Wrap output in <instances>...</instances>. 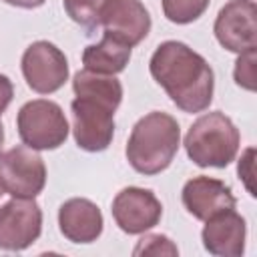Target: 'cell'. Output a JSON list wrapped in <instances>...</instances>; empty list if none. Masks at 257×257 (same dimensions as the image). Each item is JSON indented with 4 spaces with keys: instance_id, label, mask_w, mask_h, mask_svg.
<instances>
[{
    "instance_id": "cell-1",
    "label": "cell",
    "mask_w": 257,
    "mask_h": 257,
    "mask_svg": "<svg viewBox=\"0 0 257 257\" xmlns=\"http://www.w3.org/2000/svg\"><path fill=\"white\" fill-rule=\"evenodd\" d=\"M151 74L185 112H201L213 100L211 66L183 42H163L151 58Z\"/></svg>"
},
{
    "instance_id": "cell-2",
    "label": "cell",
    "mask_w": 257,
    "mask_h": 257,
    "mask_svg": "<svg viewBox=\"0 0 257 257\" xmlns=\"http://www.w3.org/2000/svg\"><path fill=\"white\" fill-rule=\"evenodd\" d=\"M72 100L74 141L80 149L98 153L104 151L114 135V110L122 98V86L108 74L80 70L74 74Z\"/></svg>"
},
{
    "instance_id": "cell-3",
    "label": "cell",
    "mask_w": 257,
    "mask_h": 257,
    "mask_svg": "<svg viewBox=\"0 0 257 257\" xmlns=\"http://www.w3.org/2000/svg\"><path fill=\"white\" fill-rule=\"evenodd\" d=\"M179 122L171 114L155 110L135 124L126 145V159L135 171L157 175L171 165L179 151Z\"/></svg>"
},
{
    "instance_id": "cell-4",
    "label": "cell",
    "mask_w": 257,
    "mask_h": 257,
    "mask_svg": "<svg viewBox=\"0 0 257 257\" xmlns=\"http://www.w3.org/2000/svg\"><path fill=\"white\" fill-rule=\"evenodd\" d=\"M185 149L199 167H227L239 151V131L223 112L199 116L185 137Z\"/></svg>"
},
{
    "instance_id": "cell-5",
    "label": "cell",
    "mask_w": 257,
    "mask_h": 257,
    "mask_svg": "<svg viewBox=\"0 0 257 257\" xmlns=\"http://www.w3.org/2000/svg\"><path fill=\"white\" fill-rule=\"evenodd\" d=\"M18 135L24 145L36 151L58 149L68 137V120L52 100H30L18 112Z\"/></svg>"
},
{
    "instance_id": "cell-6",
    "label": "cell",
    "mask_w": 257,
    "mask_h": 257,
    "mask_svg": "<svg viewBox=\"0 0 257 257\" xmlns=\"http://www.w3.org/2000/svg\"><path fill=\"white\" fill-rule=\"evenodd\" d=\"M46 183V167L36 149L18 145L0 155V185L16 199H34Z\"/></svg>"
},
{
    "instance_id": "cell-7",
    "label": "cell",
    "mask_w": 257,
    "mask_h": 257,
    "mask_svg": "<svg viewBox=\"0 0 257 257\" xmlns=\"http://www.w3.org/2000/svg\"><path fill=\"white\" fill-rule=\"evenodd\" d=\"M22 72L32 90L50 94L66 82L68 62L60 48L46 40H38L26 48L22 56Z\"/></svg>"
},
{
    "instance_id": "cell-8",
    "label": "cell",
    "mask_w": 257,
    "mask_h": 257,
    "mask_svg": "<svg viewBox=\"0 0 257 257\" xmlns=\"http://www.w3.org/2000/svg\"><path fill=\"white\" fill-rule=\"evenodd\" d=\"M42 229V211L34 199H12L0 207V249L20 251L32 245Z\"/></svg>"
},
{
    "instance_id": "cell-9",
    "label": "cell",
    "mask_w": 257,
    "mask_h": 257,
    "mask_svg": "<svg viewBox=\"0 0 257 257\" xmlns=\"http://www.w3.org/2000/svg\"><path fill=\"white\" fill-rule=\"evenodd\" d=\"M257 8L253 0H231L219 10L215 20V36L219 44L231 52H247L257 44Z\"/></svg>"
},
{
    "instance_id": "cell-10",
    "label": "cell",
    "mask_w": 257,
    "mask_h": 257,
    "mask_svg": "<svg viewBox=\"0 0 257 257\" xmlns=\"http://www.w3.org/2000/svg\"><path fill=\"white\" fill-rule=\"evenodd\" d=\"M163 205L149 189L126 187L112 201V217L116 225L131 235L145 233L161 221Z\"/></svg>"
},
{
    "instance_id": "cell-11",
    "label": "cell",
    "mask_w": 257,
    "mask_h": 257,
    "mask_svg": "<svg viewBox=\"0 0 257 257\" xmlns=\"http://www.w3.org/2000/svg\"><path fill=\"white\" fill-rule=\"evenodd\" d=\"M104 32L135 46L151 30V16L141 0H106L100 12Z\"/></svg>"
},
{
    "instance_id": "cell-12",
    "label": "cell",
    "mask_w": 257,
    "mask_h": 257,
    "mask_svg": "<svg viewBox=\"0 0 257 257\" xmlns=\"http://www.w3.org/2000/svg\"><path fill=\"white\" fill-rule=\"evenodd\" d=\"M183 205L193 217L207 221L217 213L235 209V197L223 181L211 177H195L183 187Z\"/></svg>"
},
{
    "instance_id": "cell-13",
    "label": "cell",
    "mask_w": 257,
    "mask_h": 257,
    "mask_svg": "<svg viewBox=\"0 0 257 257\" xmlns=\"http://www.w3.org/2000/svg\"><path fill=\"white\" fill-rule=\"evenodd\" d=\"M203 245L213 255L237 257L245 249V221L235 209H227L223 213L207 219L203 229Z\"/></svg>"
},
{
    "instance_id": "cell-14",
    "label": "cell",
    "mask_w": 257,
    "mask_h": 257,
    "mask_svg": "<svg viewBox=\"0 0 257 257\" xmlns=\"http://www.w3.org/2000/svg\"><path fill=\"white\" fill-rule=\"evenodd\" d=\"M60 233L72 243H92L102 233V213L88 199H70L58 211Z\"/></svg>"
},
{
    "instance_id": "cell-15",
    "label": "cell",
    "mask_w": 257,
    "mask_h": 257,
    "mask_svg": "<svg viewBox=\"0 0 257 257\" xmlns=\"http://www.w3.org/2000/svg\"><path fill=\"white\" fill-rule=\"evenodd\" d=\"M131 48L128 44L120 42L118 38L104 32L102 40L98 44H90L82 52V64L86 70L96 74H116L124 70V66L131 60Z\"/></svg>"
},
{
    "instance_id": "cell-16",
    "label": "cell",
    "mask_w": 257,
    "mask_h": 257,
    "mask_svg": "<svg viewBox=\"0 0 257 257\" xmlns=\"http://www.w3.org/2000/svg\"><path fill=\"white\" fill-rule=\"evenodd\" d=\"M106 0H64L66 14L84 28L100 26V12Z\"/></svg>"
},
{
    "instance_id": "cell-17",
    "label": "cell",
    "mask_w": 257,
    "mask_h": 257,
    "mask_svg": "<svg viewBox=\"0 0 257 257\" xmlns=\"http://www.w3.org/2000/svg\"><path fill=\"white\" fill-rule=\"evenodd\" d=\"M211 0H163L165 16L175 24H189L197 20Z\"/></svg>"
},
{
    "instance_id": "cell-18",
    "label": "cell",
    "mask_w": 257,
    "mask_h": 257,
    "mask_svg": "<svg viewBox=\"0 0 257 257\" xmlns=\"http://www.w3.org/2000/svg\"><path fill=\"white\" fill-rule=\"evenodd\" d=\"M235 82L247 90H255V48L239 54L235 64Z\"/></svg>"
},
{
    "instance_id": "cell-19",
    "label": "cell",
    "mask_w": 257,
    "mask_h": 257,
    "mask_svg": "<svg viewBox=\"0 0 257 257\" xmlns=\"http://www.w3.org/2000/svg\"><path fill=\"white\" fill-rule=\"evenodd\" d=\"M141 253H153V255H159V253H169V255H177V247L163 235H147L141 239L139 247L135 249V255H141Z\"/></svg>"
},
{
    "instance_id": "cell-20",
    "label": "cell",
    "mask_w": 257,
    "mask_h": 257,
    "mask_svg": "<svg viewBox=\"0 0 257 257\" xmlns=\"http://www.w3.org/2000/svg\"><path fill=\"white\" fill-rule=\"evenodd\" d=\"M12 96H14V86H12L10 78L4 76V74H0V114H2V112L6 110V106L10 104Z\"/></svg>"
},
{
    "instance_id": "cell-21",
    "label": "cell",
    "mask_w": 257,
    "mask_h": 257,
    "mask_svg": "<svg viewBox=\"0 0 257 257\" xmlns=\"http://www.w3.org/2000/svg\"><path fill=\"white\" fill-rule=\"evenodd\" d=\"M4 2H8L12 6H18V8H38L46 0H4Z\"/></svg>"
},
{
    "instance_id": "cell-22",
    "label": "cell",
    "mask_w": 257,
    "mask_h": 257,
    "mask_svg": "<svg viewBox=\"0 0 257 257\" xmlns=\"http://www.w3.org/2000/svg\"><path fill=\"white\" fill-rule=\"evenodd\" d=\"M2 143H4V131H2V122H0V151H2Z\"/></svg>"
},
{
    "instance_id": "cell-23",
    "label": "cell",
    "mask_w": 257,
    "mask_h": 257,
    "mask_svg": "<svg viewBox=\"0 0 257 257\" xmlns=\"http://www.w3.org/2000/svg\"><path fill=\"white\" fill-rule=\"evenodd\" d=\"M2 195H4V187L0 185V197H2Z\"/></svg>"
}]
</instances>
